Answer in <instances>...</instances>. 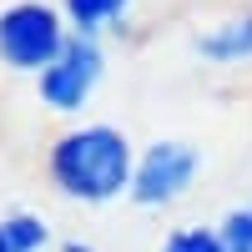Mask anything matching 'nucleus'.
I'll list each match as a JSON object with an SVG mask.
<instances>
[{"mask_svg":"<svg viewBox=\"0 0 252 252\" xmlns=\"http://www.w3.org/2000/svg\"><path fill=\"white\" fill-rule=\"evenodd\" d=\"M101 71H106V56H101L96 35H76V31H71L66 51H61L51 66L35 76L40 101H46L51 111H66V116H71V111H81V106L91 101V91H96Z\"/></svg>","mask_w":252,"mask_h":252,"instance_id":"nucleus-3","label":"nucleus"},{"mask_svg":"<svg viewBox=\"0 0 252 252\" xmlns=\"http://www.w3.org/2000/svg\"><path fill=\"white\" fill-rule=\"evenodd\" d=\"M66 40H71L66 15L56 5H46V0H15V5L0 10V61L10 71L40 76L66 51Z\"/></svg>","mask_w":252,"mask_h":252,"instance_id":"nucleus-2","label":"nucleus"},{"mask_svg":"<svg viewBox=\"0 0 252 252\" xmlns=\"http://www.w3.org/2000/svg\"><path fill=\"white\" fill-rule=\"evenodd\" d=\"M161 252H227V242H222L217 227H182V232L166 237Z\"/></svg>","mask_w":252,"mask_h":252,"instance_id":"nucleus-8","label":"nucleus"},{"mask_svg":"<svg viewBox=\"0 0 252 252\" xmlns=\"http://www.w3.org/2000/svg\"><path fill=\"white\" fill-rule=\"evenodd\" d=\"M197 177V152L187 141H152L146 152L136 157V172H131V202L141 207H166L177 202Z\"/></svg>","mask_w":252,"mask_h":252,"instance_id":"nucleus-4","label":"nucleus"},{"mask_svg":"<svg viewBox=\"0 0 252 252\" xmlns=\"http://www.w3.org/2000/svg\"><path fill=\"white\" fill-rule=\"evenodd\" d=\"M46 172L66 197L76 202H116L121 192H131V172H136V152L126 131L106 121H91V126H71L61 131L46 152Z\"/></svg>","mask_w":252,"mask_h":252,"instance_id":"nucleus-1","label":"nucleus"},{"mask_svg":"<svg viewBox=\"0 0 252 252\" xmlns=\"http://www.w3.org/2000/svg\"><path fill=\"white\" fill-rule=\"evenodd\" d=\"M0 237H5L10 252H46L51 232H46V222L31 217V212H15V217H0Z\"/></svg>","mask_w":252,"mask_h":252,"instance_id":"nucleus-7","label":"nucleus"},{"mask_svg":"<svg viewBox=\"0 0 252 252\" xmlns=\"http://www.w3.org/2000/svg\"><path fill=\"white\" fill-rule=\"evenodd\" d=\"M0 252H10V247H5V237H0Z\"/></svg>","mask_w":252,"mask_h":252,"instance_id":"nucleus-10","label":"nucleus"},{"mask_svg":"<svg viewBox=\"0 0 252 252\" xmlns=\"http://www.w3.org/2000/svg\"><path fill=\"white\" fill-rule=\"evenodd\" d=\"M197 51H202L207 61H217V66L252 61V10L227 15V20H217L212 31H202V35H197Z\"/></svg>","mask_w":252,"mask_h":252,"instance_id":"nucleus-5","label":"nucleus"},{"mask_svg":"<svg viewBox=\"0 0 252 252\" xmlns=\"http://www.w3.org/2000/svg\"><path fill=\"white\" fill-rule=\"evenodd\" d=\"M217 232H222L227 252H252V207H237V212H227Z\"/></svg>","mask_w":252,"mask_h":252,"instance_id":"nucleus-9","label":"nucleus"},{"mask_svg":"<svg viewBox=\"0 0 252 252\" xmlns=\"http://www.w3.org/2000/svg\"><path fill=\"white\" fill-rule=\"evenodd\" d=\"M126 10H131V0H61V15H66V26L76 35L106 31L111 20H121Z\"/></svg>","mask_w":252,"mask_h":252,"instance_id":"nucleus-6","label":"nucleus"}]
</instances>
